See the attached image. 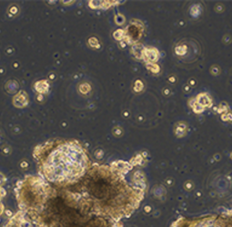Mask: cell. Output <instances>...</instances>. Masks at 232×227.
<instances>
[{
    "instance_id": "6da1fadb",
    "label": "cell",
    "mask_w": 232,
    "mask_h": 227,
    "mask_svg": "<svg viewBox=\"0 0 232 227\" xmlns=\"http://www.w3.org/2000/svg\"><path fill=\"white\" fill-rule=\"evenodd\" d=\"M84 164V154L80 147L68 143L57 147L50 154L43 170L48 180L63 182L80 176Z\"/></svg>"
}]
</instances>
